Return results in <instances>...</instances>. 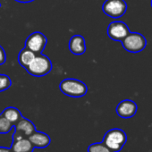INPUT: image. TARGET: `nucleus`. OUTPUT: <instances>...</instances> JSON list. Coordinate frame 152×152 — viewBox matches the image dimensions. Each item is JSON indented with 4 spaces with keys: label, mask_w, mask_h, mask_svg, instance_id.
Segmentation results:
<instances>
[{
    "label": "nucleus",
    "mask_w": 152,
    "mask_h": 152,
    "mask_svg": "<svg viewBox=\"0 0 152 152\" xmlns=\"http://www.w3.org/2000/svg\"><path fill=\"white\" fill-rule=\"evenodd\" d=\"M60 91L66 96L72 98H82L88 92L87 85L77 79H64L59 85Z\"/></svg>",
    "instance_id": "f257e3e1"
},
{
    "label": "nucleus",
    "mask_w": 152,
    "mask_h": 152,
    "mask_svg": "<svg viewBox=\"0 0 152 152\" xmlns=\"http://www.w3.org/2000/svg\"><path fill=\"white\" fill-rule=\"evenodd\" d=\"M127 141V135L122 129L114 128L107 131L103 138V143L112 151L119 152Z\"/></svg>",
    "instance_id": "f03ea898"
},
{
    "label": "nucleus",
    "mask_w": 152,
    "mask_h": 152,
    "mask_svg": "<svg viewBox=\"0 0 152 152\" xmlns=\"http://www.w3.org/2000/svg\"><path fill=\"white\" fill-rule=\"evenodd\" d=\"M25 69L31 75L41 77L50 72L52 70V63L47 56L38 55Z\"/></svg>",
    "instance_id": "7ed1b4c3"
},
{
    "label": "nucleus",
    "mask_w": 152,
    "mask_h": 152,
    "mask_svg": "<svg viewBox=\"0 0 152 152\" xmlns=\"http://www.w3.org/2000/svg\"><path fill=\"white\" fill-rule=\"evenodd\" d=\"M121 42L124 48L130 53H139L142 51L147 45V40L142 34L131 31Z\"/></svg>",
    "instance_id": "20e7f679"
},
{
    "label": "nucleus",
    "mask_w": 152,
    "mask_h": 152,
    "mask_svg": "<svg viewBox=\"0 0 152 152\" xmlns=\"http://www.w3.org/2000/svg\"><path fill=\"white\" fill-rule=\"evenodd\" d=\"M103 12L111 18L122 17L127 10V4L124 0H106L102 7Z\"/></svg>",
    "instance_id": "39448f33"
},
{
    "label": "nucleus",
    "mask_w": 152,
    "mask_h": 152,
    "mask_svg": "<svg viewBox=\"0 0 152 152\" xmlns=\"http://www.w3.org/2000/svg\"><path fill=\"white\" fill-rule=\"evenodd\" d=\"M48 39L46 36L39 31L31 33L25 41V48L35 54H40L45 49Z\"/></svg>",
    "instance_id": "423d86ee"
},
{
    "label": "nucleus",
    "mask_w": 152,
    "mask_h": 152,
    "mask_svg": "<svg viewBox=\"0 0 152 152\" xmlns=\"http://www.w3.org/2000/svg\"><path fill=\"white\" fill-rule=\"evenodd\" d=\"M130 33V29L121 21H115L110 23L107 27V35L108 37L115 41H122L128 34Z\"/></svg>",
    "instance_id": "0eeeda50"
},
{
    "label": "nucleus",
    "mask_w": 152,
    "mask_h": 152,
    "mask_svg": "<svg viewBox=\"0 0 152 152\" xmlns=\"http://www.w3.org/2000/svg\"><path fill=\"white\" fill-rule=\"evenodd\" d=\"M25 136L15 132L13 135V143L11 146V150L13 152H32L33 145Z\"/></svg>",
    "instance_id": "6e6552de"
},
{
    "label": "nucleus",
    "mask_w": 152,
    "mask_h": 152,
    "mask_svg": "<svg viewBox=\"0 0 152 152\" xmlns=\"http://www.w3.org/2000/svg\"><path fill=\"white\" fill-rule=\"evenodd\" d=\"M137 104L131 99H124L121 101L116 107V114L122 118H131L137 113Z\"/></svg>",
    "instance_id": "1a4fd4ad"
},
{
    "label": "nucleus",
    "mask_w": 152,
    "mask_h": 152,
    "mask_svg": "<svg viewBox=\"0 0 152 152\" xmlns=\"http://www.w3.org/2000/svg\"><path fill=\"white\" fill-rule=\"evenodd\" d=\"M69 50L76 56H81L86 51L85 39L82 35H74L70 39Z\"/></svg>",
    "instance_id": "9d476101"
},
{
    "label": "nucleus",
    "mask_w": 152,
    "mask_h": 152,
    "mask_svg": "<svg viewBox=\"0 0 152 152\" xmlns=\"http://www.w3.org/2000/svg\"><path fill=\"white\" fill-rule=\"evenodd\" d=\"M29 140L31 142L34 148H45L50 144V137L42 132L35 131L28 137Z\"/></svg>",
    "instance_id": "9b49d317"
},
{
    "label": "nucleus",
    "mask_w": 152,
    "mask_h": 152,
    "mask_svg": "<svg viewBox=\"0 0 152 152\" xmlns=\"http://www.w3.org/2000/svg\"><path fill=\"white\" fill-rule=\"evenodd\" d=\"M35 131L36 129H35V125L33 124V123L23 116L15 125V132L21 133L24 135L25 137H29Z\"/></svg>",
    "instance_id": "f8f14e48"
},
{
    "label": "nucleus",
    "mask_w": 152,
    "mask_h": 152,
    "mask_svg": "<svg viewBox=\"0 0 152 152\" xmlns=\"http://www.w3.org/2000/svg\"><path fill=\"white\" fill-rule=\"evenodd\" d=\"M36 56V54L34 52H32L31 50L24 48L23 49L21 50V52L19 53L18 56V62L21 64V66L26 68L34 59V57Z\"/></svg>",
    "instance_id": "ddd939ff"
},
{
    "label": "nucleus",
    "mask_w": 152,
    "mask_h": 152,
    "mask_svg": "<svg viewBox=\"0 0 152 152\" xmlns=\"http://www.w3.org/2000/svg\"><path fill=\"white\" fill-rule=\"evenodd\" d=\"M4 117H6L10 123H12L13 124H15L21 118H22V115L20 113V111L14 107H7L3 113L1 114Z\"/></svg>",
    "instance_id": "4468645a"
},
{
    "label": "nucleus",
    "mask_w": 152,
    "mask_h": 152,
    "mask_svg": "<svg viewBox=\"0 0 152 152\" xmlns=\"http://www.w3.org/2000/svg\"><path fill=\"white\" fill-rule=\"evenodd\" d=\"M14 127V124L10 123L6 117L0 115V134L8 133Z\"/></svg>",
    "instance_id": "2eb2a0df"
},
{
    "label": "nucleus",
    "mask_w": 152,
    "mask_h": 152,
    "mask_svg": "<svg viewBox=\"0 0 152 152\" xmlns=\"http://www.w3.org/2000/svg\"><path fill=\"white\" fill-rule=\"evenodd\" d=\"M88 152H112V151L103 142H96L89 146Z\"/></svg>",
    "instance_id": "dca6fc26"
},
{
    "label": "nucleus",
    "mask_w": 152,
    "mask_h": 152,
    "mask_svg": "<svg viewBox=\"0 0 152 152\" xmlns=\"http://www.w3.org/2000/svg\"><path fill=\"white\" fill-rule=\"evenodd\" d=\"M12 85V82L9 76L0 74V91H4L9 89Z\"/></svg>",
    "instance_id": "f3484780"
},
{
    "label": "nucleus",
    "mask_w": 152,
    "mask_h": 152,
    "mask_svg": "<svg viewBox=\"0 0 152 152\" xmlns=\"http://www.w3.org/2000/svg\"><path fill=\"white\" fill-rule=\"evenodd\" d=\"M6 60H7V55H6L5 49L0 46V64H5Z\"/></svg>",
    "instance_id": "a211bd4d"
},
{
    "label": "nucleus",
    "mask_w": 152,
    "mask_h": 152,
    "mask_svg": "<svg viewBox=\"0 0 152 152\" xmlns=\"http://www.w3.org/2000/svg\"><path fill=\"white\" fill-rule=\"evenodd\" d=\"M0 152H13L11 148H6V147H0Z\"/></svg>",
    "instance_id": "6ab92c4d"
},
{
    "label": "nucleus",
    "mask_w": 152,
    "mask_h": 152,
    "mask_svg": "<svg viewBox=\"0 0 152 152\" xmlns=\"http://www.w3.org/2000/svg\"><path fill=\"white\" fill-rule=\"evenodd\" d=\"M15 1L19 2V3H31L32 1H34V0H15Z\"/></svg>",
    "instance_id": "aec40b11"
},
{
    "label": "nucleus",
    "mask_w": 152,
    "mask_h": 152,
    "mask_svg": "<svg viewBox=\"0 0 152 152\" xmlns=\"http://www.w3.org/2000/svg\"><path fill=\"white\" fill-rule=\"evenodd\" d=\"M151 7H152V0H151Z\"/></svg>",
    "instance_id": "412c9836"
}]
</instances>
